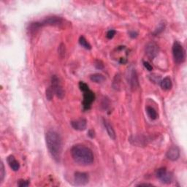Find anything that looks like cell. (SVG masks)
<instances>
[{
	"mask_svg": "<svg viewBox=\"0 0 187 187\" xmlns=\"http://www.w3.org/2000/svg\"><path fill=\"white\" fill-rule=\"evenodd\" d=\"M45 142L51 157L56 162H60L62 153V140L59 134L54 130L47 132Z\"/></svg>",
	"mask_w": 187,
	"mask_h": 187,
	"instance_id": "6da1fadb",
	"label": "cell"
},
{
	"mask_svg": "<svg viewBox=\"0 0 187 187\" xmlns=\"http://www.w3.org/2000/svg\"><path fill=\"white\" fill-rule=\"evenodd\" d=\"M71 156L75 163L82 166L92 165L94 159L92 150L82 144H77L72 147Z\"/></svg>",
	"mask_w": 187,
	"mask_h": 187,
	"instance_id": "7a4b0ae2",
	"label": "cell"
},
{
	"mask_svg": "<svg viewBox=\"0 0 187 187\" xmlns=\"http://www.w3.org/2000/svg\"><path fill=\"white\" fill-rule=\"evenodd\" d=\"M173 55L175 63L181 64L185 60V51L182 45L175 41L173 45Z\"/></svg>",
	"mask_w": 187,
	"mask_h": 187,
	"instance_id": "3957f363",
	"label": "cell"
},
{
	"mask_svg": "<svg viewBox=\"0 0 187 187\" xmlns=\"http://www.w3.org/2000/svg\"><path fill=\"white\" fill-rule=\"evenodd\" d=\"M51 88H52L54 93L58 98L62 99L64 98V95H65V92H64L63 86L61 84L59 78L56 75H53L51 77Z\"/></svg>",
	"mask_w": 187,
	"mask_h": 187,
	"instance_id": "277c9868",
	"label": "cell"
},
{
	"mask_svg": "<svg viewBox=\"0 0 187 187\" xmlns=\"http://www.w3.org/2000/svg\"><path fill=\"white\" fill-rule=\"evenodd\" d=\"M156 175L163 183L169 184L173 181V175L169 173L165 168H159L156 172Z\"/></svg>",
	"mask_w": 187,
	"mask_h": 187,
	"instance_id": "5b68a950",
	"label": "cell"
},
{
	"mask_svg": "<svg viewBox=\"0 0 187 187\" xmlns=\"http://www.w3.org/2000/svg\"><path fill=\"white\" fill-rule=\"evenodd\" d=\"M64 24V20L61 17H57V16H51V17H48L43 21L39 22V25L41 28L46 26H61Z\"/></svg>",
	"mask_w": 187,
	"mask_h": 187,
	"instance_id": "8992f818",
	"label": "cell"
},
{
	"mask_svg": "<svg viewBox=\"0 0 187 187\" xmlns=\"http://www.w3.org/2000/svg\"><path fill=\"white\" fill-rule=\"evenodd\" d=\"M127 80H128V83H130V86L132 89L135 90L137 88H138V77H137L136 69L133 68V67H131V68H130V69H128Z\"/></svg>",
	"mask_w": 187,
	"mask_h": 187,
	"instance_id": "52a82bcc",
	"label": "cell"
},
{
	"mask_svg": "<svg viewBox=\"0 0 187 187\" xmlns=\"http://www.w3.org/2000/svg\"><path fill=\"white\" fill-rule=\"evenodd\" d=\"M95 100V94L90 89L83 92V107L84 110H89L92 104Z\"/></svg>",
	"mask_w": 187,
	"mask_h": 187,
	"instance_id": "ba28073f",
	"label": "cell"
},
{
	"mask_svg": "<svg viewBox=\"0 0 187 187\" xmlns=\"http://www.w3.org/2000/svg\"><path fill=\"white\" fill-rule=\"evenodd\" d=\"M74 181L78 186L86 185L89 181V176L86 173L83 172H76L74 175Z\"/></svg>",
	"mask_w": 187,
	"mask_h": 187,
	"instance_id": "9c48e42d",
	"label": "cell"
},
{
	"mask_svg": "<svg viewBox=\"0 0 187 187\" xmlns=\"http://www.w3.org/2000/svg\"><path fill=\"white\" fill-rule=\"evenodd\" d=\"M145 53L150 59H153L158 55L159 46L155 42H149L145 47Z\"/></svg>",
	"mask_w": 187,
	"mask_h": 187,
	"instance_id": "30bf717a",
	"label": "cell"
},
{
	"mask_svg": "<svg viewBox=\"0 0 187 187\" xmlns=\"http://www.w3.org/2000/svg\"><path fill=\"white\" fill-rule=\"evenodd\" d=\"M70 124L72 125V128L75 129V130H77V131H83V130L86 129L87 121L84 118H80L77 119V120L72 121Z\"/></svg>",
	"mask_w": 187,
	"mask_h": 187,
	"instance_id": "8fae6325",
	"label": "cell"
},
{
	"mask_svg": "<svg viewBox=\"0 0 187 187\" xmlns=\"http://www.w3.org/2000/svg\"><path fill=\"white\" fill-rule=\"evenodd\" d=\"M168 159L171 161H176L180 157V150L177 146H172L169 148L166 153Z\"/></svg>",
	"mask_w": 187,
	"mask_h": 187,
	"instance_id": "7c38bea8",
	"label": "cell"
},
{
	"mask_svg": "<svg viewBox=\"0 0 187 187\" xmlns=\"http://www.w3.org/2000/svg\"><path fill=\"white\" fill-rule=\"evenodd\" d=\"M7 162L8 165H9L10 168L13 171L16 172L20 169V164L19 162L16 159L14 156L10 155L7 158Z\"/></svg>",
	"mask_w": 187,
	"mask_h": 187,
	"instance_id": "4fadbf2b",
	"label": "cell"
},
{
	"mask_svg": "<svg viewBox=\"0 0 187 187\" xmlns=\"http://www.w3.org/2000/svg\"><path fill=\"white\" fill-rule=\"evenodd\" d=\"M103 124H104V127H105V130H106L107 134H108L109 137H110L111 139H112V140H115V131H114L113 128H112V125L110 124V122H109L107 120H106V119L103 118Z\"/></svg>",
	"mask_w": 187,
	"mask_h": 187,
	"instance_id": "5bb4252c",
	"label": "cell"
},
{
	"mask_svg": "<svg viewBox=\"0 0 187 187\" xmlns=\"http://www.w3.org/2000/svg\"><path fill=\"white\" fill-rule=\"evenodd\" d=\"M160 86H161V88L163 90L168 91L170 90L171 89L172 86H173V83H172L171 79L169 77H166L160 81Z\"/></svg>",
	"mask_w": 187,
	"mask_h": 187,
	"instance_id": "9a60e30c",
	"label": "cell"
},
{
	"mask_svg": "<svg viewBox=\"0 0 187 187\" xmlns=\"http://www.w3.org/2000/svg\"><path fill=\"white\" fill-rule=\"evenodd\" d=\"M91 80L93 81L94 83H100L103 82L105 80V77L103 75L100 73H95L93 74L90 76Z\"/></svg>",
	"mask_w": 187,
	"mask_h": 187,
	"instance_id": "2e32d148",
	"label": "cell"
},
{
	"mask_svg": "<svg viewBox=\"0 0 187 187\" xmlns=\"http://www.w3.org/2000/svg\"><path fill=\"white\" fill-rule=\"evenodd\" d=\"M146 112L148 115L149 116V118L152 120H155V119L157 118V112L156 111L153 107H150V106H148L146 107Z\"/></svg>",
	"mask_w": 187,
	"mask_h": 187,
	"instance_id": "e0dca14e",
	"label": "cell"
},
{
	"mask_svg": "<svg viewBox=\"0 0 187 187\" xmlns=\"http://www.w3.org/2000/svg\"><path fill=\"white\" fill-rule=\"evenodd\" d=\"M79 43L83 48H84L86 50H91L92 49V45H91L90 43L88 42L87 39L83 36H80V38H79Z\"/></svg>",
	"mask_w": 187,
	"mask_h": 187,
	"instance_id": "ac0fdd59",
	"label": "cell"
},
{
	"mask_svg": "<svg viewBox=\"0 0 187 187\" xmlns=\"http://www.w3.org/2000/svg\"><path fill=\"white\" fill-rule=\"evenodd\" d=\"M112 87L115 90H118L121 87V76L119 74H116L112 82Z\"/></svg>",
	"mask_w": 187,
	"mask_h": 187,
	"instance_id": "d6986e66",
	"label": "cell"
},
{
	"mask_svg": "<svg viewBox=\"0 0 187 187\" xmlns=\"http://www.w3.org/2000/svg\"><path fill=\"white\" fill-rule=\"evenodd\" d=\"M65 53H66V48L64 43H61L59 45V48H58V54H59V57L63 58L65 56Z\"/></svg>",
	"mask_w": 187,
	"mask_h": 187,
	"instance_id": "ffe728a7",
	"label": "cell"
},
{
	"mask_svg": "<svg viewBox=\"0 0 187 187\" xmlns=\"http://www.w3.org/2000/svg\"><path fill=\"white\" fill-rule=\"evenodd\" d=\"M54 91H53L52 88L49 87L46 89V92H45V95H46V98H47L48 100L51 101L53 99V97H54Z\"/></svg>",
	"mask_w": 187,
	"mask_h": 187,
	"instance_id": "44dd1931",
	"label": "cell"
},
{
	"mask_svg": "<svg viewBox=\"0 0 187 187\" xmlns=\"http://www.w3.org/2000/svg\"><path fill=\"white\" fill-rule=\"evenodd\" d=\"M4 175H5V170H4V164L2 162H1V164H0V183L3 181Z\"/></svg>",
	"mask_w": 187,
	"mask_h": 187,
	"instance_id": "7402d4cb",
	"label": "cell"
},
{
	"mask_svg": "<svg viewBox=\"0 0 187 187\" xmlns=\"http://www.w3.org/2000/svg\"><path fill=\"white\" fill-rule=\"evenodd\" d=\"M17 184L20 187H26L29 186L30 183H29V181H26V180L24 179H20L18 181Z\"/></svg>",
	"mask_w": 187,
	"mask_h": 187,
	"instance_id": "603a6c76",
	"label": "cell"
},
{
	"mask_svg": "<svg viewBox=\"0 0 187 187\" xmlns=\"http://www.w3.org/2000/svg\"><path fill=\"white\" fill-rule=\"evenodd\" d=\"M149 78L150 81H152L153 83H157L160 82V76L156 74H152V75H149Z\"/></svg>",
	"mask_w": 187,
	"mask_h": 187,
	"instance_id": "cb8c5ba5",
	"label": "cell"
},
{
	"mask_svg": "<svg viewBox=\"0 0 187 187\" xmlns=\"http://www.w3.org/2000/svg\"><path fill=\"white\" fill-rule=\"evenodd\" d=\"M79 88H80V91H82L83 92H86V91L89 90V86H88L86 83L83 82V81H80V82L79 83Z\"/></svg>",
	"mask_w": 187,
	"mask_h": 187,
	"instance_id": "d4e9b609",
	"label": "cell"
},
{
	"mask_svg": "<svg viewBox=\"0 0 187 187\" xmlns=\"http://www.w3.org/2000/svg\"><path fill=\"white\" fill-rule=\"evenodd\" d=\"M94 66H95L96 68L98 69H102L104 68L103 62L100 60H96L94 62Z\"/></svg>",
	"mask_w": 187,
	"mask_h": 187,
	"instance_id": "484cf974",
	"label": "cell"
},
{
	"mask_svg": "<svg viewBox=\"0 0 187 187\" xmlns=\"http://www.w3.org/2000/svg\"><path fill=\"white\" fill-rule=\"evenodd\" d=\"M115 33H116V31H115V30H113V29H110V30H109L107 32L106 37H107V39H112V38H113L114 36H115Z\"/></svg>",
	"mask_w": 187,
	"mask_h": 187,
	"instance_id": "4316f807",
	"label": "cell"
},
{
	"mask_svg": "<svg viewBox=\"0 0 187 187\" xmlns=\"http://www.w3.org/2000/svg\"><path fill=\"white\" fill-rule=\"evenodd\" d=\"M143 65L145 67V68H146L147 70L148 71H152L153 70V67L151 66V64H150V63L148 62H143Z\"/></svg>",
	"mask_w": 187,
	"mask_h": 187,
	"instance_id": "83f0119b",
	"label": "cell"
},
{
	"mask_svg": "<svg viewBox=\"0 0 187 187\" xmlns=\"http://www.w3.org/2000/svg\"><path fill=\"white\" fill-rule=\"evenodd\" d=\"M165 24H160L159 27L158 29L156 30V31H155V34H159V33H161L162 31H163L164 30H165Z\"/></svg>",
	"mask_w": 187,
	"mask_h": 187,
	"instance_id": "f1b7e54d",
	"label": "cell"
},
{
	"mask_svg": "<svg viewBox=\"0 0 187 187\" xmlns=\"http://www.w3.org/2000/svg\"><path fill=\"white\" fill-rule=\"evenodd\" d=\"M138 35V34L136 32V31H130V36L132 38H136Z\"/></svg>",
	"mask_w": 187,
	"mask_h": 187,
	"instance_id": "f546056e",
	"label": "cell"
},
{
	"mask_svg": "<svg viewBox=\"0 0 187 187\" xmlns=\"http://www.w3.org/2000/svg\"><path fill=\"white\" fill-rule=\"evenodd\" d=\"M89 136L90 137H92V138H93V137H94V135H95V133H94V131L93 130H90L89 131Z\"/></svg>",
	"mask_w": 187,
	"mask_h": 187,
	"instance_id": "4dcf8cb0",
	"label": "cell"
},
{
	"mask_svg": "<svg viewBox=\"0 0 187 187\" xmlns=\"http://www.w3.org/2000/svg\"><path fill=\"white\" fill-rule=\"evenodd\" d=\"M137 186H153V185L150 184V183H140V184H138Z\"/></svg>",
	"mask_w": 187,
	"mask_h": 187,
	"instance_id": "1f68e13d",
	"label": "cell"
}]
</instances>
